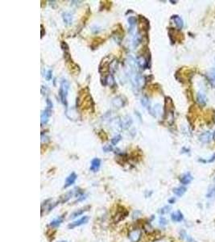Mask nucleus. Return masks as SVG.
<instances>
[{"label":"nucleus","mask_w":215,"mask_h":242,"mask_svg":"<svg viewBox=\"0 0 215 242\" xmlns=\"http://www.w3.org/2000/svg\"><path fill=\"white\" fill-rule=\"evenodd\" d=\"M69 89V83L65 79H63L60 86V91H59V95L61 98V101L65 106H67V95Z\"/></svg>","instance_id":"nucleus-1"},{"label":"nucleus","mask_w":215,"mask_h":242,"mask_svg":"<svg viewBox=\"0 0 215 242\" xmlns=\"http://www.w3.org/2000/svg\"><path fill=\"white\" fill-rule=\"evenodd\" d=\"M46 103H47V107L44 111L42 114H41V124H46L49 121V117L52 116V110H53V102L52 101L47 98L46 100Z\"/></svg>","instance_id":"nucleus-2"},{"label":"nucleus","mask_w":215,"mask_h":242,"mask_svg":"<svg viewBox=\"0 0 215 242\" xmlns=\"http://www.w3.org/2000/svg\"><path fill=\"white\" fill-rule=\"evenodd\" d=\"M88 221H89V217L85 216H82V218L77 220V221H73V222L70 223V224L68 225V228H69V229H73V228H77V227L86 225V224L88 223Z\"/></svg>","instance_id":"nucleus-3"},{"label":"nucleus","mask_w":215,"mask_h":242,"mask_svg":"<svg viewBox=\"0 0 215 242\" xmlns=\"http://www.w3.org/2000/svg\"><path fill=\"white\" fill-rule=\"evenodd\" d=\"M141 232L139 229H135L130 232L129 233V239L131 242H138L141 238Z\"/></svg>","instance_id":"nucleus-4"},{"label":"nucleus","mask_w":215,"mask_h":242,"mask_svg":"<svg viewBox=\"0 0 215 242\" xmlns=\"http://www.w3.org/2000/svg\"><path fill=\"white\" fill-rule=\"evenodd\" d=\"M77 174L74 172L71 173L66 178L65 185H64V188H68V187H69L70 186H72V184H74L77 180Z\"/></svg>","instance_id":"nucleus-5"},{"label":"nucleus","mask_w":215,"mask_h":242,"mask_svg":"<svg viewBox=\"0 0 215 242\" xmlns=\"http://www.w3.org/2000/svg\"><path fill=\"white\" fill-rule=\"evenodd\" d=\"M131 124H132V119L130 116L123 117L122 120H120V126L123 129H127V128H129L131 125Z\"/></svg>","instance_id":"nucleus-6"},{"label":"nucleus","mask_w":215,"mask_h":242,"mask_svg":"<svg viewBox=\"0 0 215 242\" xmlns=\"http://www.w3.org/2000/svg\"><path fill=\"white\" fill-rule=\"evenodd\" d=\"M127 216H128V211L126 209L122 208L121 211L116 213L115 216V222H119V221L124 220Z\"/></svg>","instance_id":"nucleus-7"},{"label":"nucleus","mask_w":215,"mask_h":242,"mask_svg":"<svg viewBox=\"0 0 215 242\" xmlns=\"http://www.w3.org/2000/svg\"><path fill=\"white\" fill-rule=\"evenodd\" d=\"M193 179H194V178H193V176H192L191 173H184V174H183L181 177H180V183H181V184H183L184 186H185V185H188V184H189V183H191L192 181H193Z\"/></svg>","instance_id":"nucleus-8"},{"label":"nucleus","mask_w":215,"mask_h":242,"mask_svg":"<svg viewBox=\"0 0 215 242\" xmlns=\"http://www.w3.org/2000/svg\"><path fill=\"white\" fill-rule=\"evenodd\" d=\"M100 166H101V160L98 158H94L91 161L90 169L92 172H97L99 170Z\"/></svg>","instance_id":"nucleus-9"},{"label":"nucleus","mask_w":215,"mask_h":242,"mask_svg":"<svg viewBox=\"0 0 215 242\" xmlns=\"http://www.w3.org/2000/svg\"><path fill=\"white\" fill-rule=\"evenodd\" d=\"M171 219L174 222H181L184 220V216H183L180 211H176L171 215Z\"/></svg>","instance_id":"nucleus-10"},{"label":"nucleus","mask_w":215,"mask_h":242,"mask_svg":"<svg viewBox=\"0 0 215 242\" xmlns=\"http://www.w3.org/2000/svg\"><path fill=\"white\" fill-rule=\"evenodd\" d=\"M171 19H172V20H173L174 24H176V28H177L178 29H181V28H183L184 22H183V20H182L180 16H177V15H174V16H172V17H171Z\"/></svg>","instance_id":"nucleus-11"},{"label":"nucleus","mask_w":215,"mask_h":242,"mask_svg":"<svg viewBox=\"0 0 215 242\" xmlns=\"http://www.w3.org/2000/svg\"><path fill=\"white\" fill-rule=\"evenodd\" d=\"M90 208V206H86V207H82V208L76 211H74V212H72V214H71L70 219H74L77 216H82V215L83 214L84 212H86V211H88L89 209Z\"/></svg>","instance_id":"nucleus-12"},{"label":"nucleus","mask_w":215,"mask_h":242,"mask_svg":"<svg viewBox=\"0 0 215 242\" xmlns=\"http://www.w3.org/2000/svg\"><path fill=\"white\" fill-rule=\"evenodd\" d=\"M197 100H198V102L200 105L204 106L207 102V98L203 92H198V95H197Z\"/></svg>","instance_id":"nucleus-13"},{"label":"nucleus","mask_w":215,"mask_h":242,"mask_svg":"<svg viewBox=\"0 0 215 242\" xmlns=\"http://www.w3.org/2000/svg\"><path fill=\"white\" fill-rule=\"evenodd\" d=\"M62 18L65 24H67V25H71V24H72V16L71 13H69V12H65V13H63Z\"/></svg>","instance_id":"nucleus-14"},{"label":"nucleus","mask_w":215,"mask_h":242,"mask_svg":"<svg viewBox=\"0 0 215 242\" xmlns=\"http://www.w3.org/2000/svg\"><path fill=\"white\" fill-rule=\"evenodd\" d=\"M200 140L202 143H209L211 139V133L209 132H205L200 136Z\"/></svg>","instance_id":"nucleus-15"},{"label":"nucleus","mask_w":215,"mask_h":242,"mask_svg":"<svg viewBox=\"0 0 215 242\" xmlns=\"http://www.w3.org/2000/svg\"><path fill=\"white\" fill-rule=\"evenodd\" d=\"M112 103L115 107H122L124 106V102H123V98L121 97H116V98H114V100L112 101Z\"/></svg>","instance_id":"nucleus-16"},{"label":"nucleus","mask_w":215,"mask_h":242,"mask_svg":"<svg viewBox=\"0 0 215 242\" xmlns=\"http://www.w3.org/2000/svg\"><path fill=\"white\" fill-rule=\"evenodd\" d=\"M186 192V188L185 187H179L174 188L173 189V193L176 195V196L181 197L182 195H184V194Z\"/></svg>","instance_id":"nucleus-17"},{"label":"nucleus","mask_w":215,"mask_h":242,"mask_svg":"<svg viewBox=\"0 0 215 242\" xmlns=\"http://www.w3.org/2000/svg\"><path fill=\"white\" fill-rule=\"evenodd\" d=\"M63 221H64V218H63V216L58 217V218L53 220V221H52L51 223H50V226L53 227V228H57V227H59L60 225H61V224H62Z\"/></svg>","instance_id":"nucleus-18"},{"label":"nucleus","mask_w":215,"mask_h":242,"mask_svg":"<svg viewBox=\"0 0 215 242\" xmlns=\"http://www.w3.org/2000/svg\"><path fill=\"white\" fill-rule=\"evenodd\" d=\"M72 195H73V191H69V192H67L65 195H62V196L60 198V202H61V203H65V202H67V201L69 200V199L72 198Z\"/></svg>","instance_id":"nucleus-19"},{"label":"nucleus","mask_w":215,"mask_h":242,"mask_svg":"<svg viewBox=\"0 0 215 242\" xmlns=\"http://www.w3.org/2000/svg\"><path fill=\"white\" fill-rule=\"evenodd\" d=\"M136 62H137V63H138V65H139V66L143 67V68H145V67H147V65H148L147 60L145 59V58L143 57H138V58H137V60H136Z\"/></svg>","instance_id":"nucleus-20"},{"label":"nucleus","mask_w":215,"mask_h":242,"mask_svg":"<svg viewBox=\"0 0 215 242\" xmlns=\"http://www.w3.org/2000/svg\"><path fill=\"white\" fill-rule=\"evenodd\" d=\"M206 197H207L208 199H213V198H215V186H213V187L209 188V190L207 192V195H206Z\"/></svg>","instance_id":"nucleus-21"},{"label":"nucleus","mask_w":215,"mask_h":242,"mask_svg":"<svg viewBox=\"0 0 215 242\" xmlns=\"http://www.w3.org/2000/svg\"><path fill=\"white\" fill-rule=\"evenodd\" d=\"M141 40H142V39H141V36L139 35V34H136V35L135 36V37H134V40H133L134 47H137V46L139 45V44L141 43Z\"/></svg>","instance_id":"nucleus-22"},{"label":"nucleus","mask_w":215,"mask_h":242,"mask_svg":"<svg viewBox=\"0 0 215 242\" xmlns=\"http://www.w3.org/2000/svg\"><path fill=\"white\" fill-rule=\"evenodd\" d=\"M136 18L135 17V16H130L129 18H128V23H129L130 26H131V28H133L134 26L136 24Z\"/></svg>","instance_id":"nucleus-23"},{"label":"nucleus","mask_w":215,"mask_h":242,"mask_svg":"<svg viewBox=\"0 0 215 242\" xmlns=\"http://www.w3.org/2000/svg\"><path fill=\"white\" fill-rule=\"evenodd\" d=\"M141 103L144 107L148 109L149 108V101L148 98H146V97H143V98H141Z\"/></svg>","instance_id":"nucleus-24"},{"label":"nucleus","mask_w":215,"mask_h":242,"mask_svg":"<svg viewBox=\"0 0 215 242\" xmlns=\"http://www.w3.org/2000/svg\"><path fill=\"white\" fill-rule=\"evenodd\" d=\"M121 138L122 137H121V136H120V135H118V136H115V137H114L113 139H112V140H111L112 145H117L118 143H119V142L120 140H121Z\"/></svg>","instance_id":"nucleus-25"},{"label":"nucleus","mask_w":215,"mask_h":242,"mask_svg":"<svg viewBox=\"0 0 215 242\" xmlns=\"http://www.w3.org/2000/svg\"><path fill=\"white\" fill-rule=\"evenodd\" d=\"M52 77H53V71L50 69V70H49L47 72V74L45 75V78H46V79H47L48 81H49L51 80Z\"/></svg>","instance_id":"nucleus-26"},{"label":"nucleus","mask_w":215,"mask_h":242,"mask_svg":"<svg viewBox=\"0 0 215 242\" xmlns=\"http://www.w3.org/2000/svg\"><path fill=\"white\" fill-rule=\"evenodd\" d=\"M169 209H170V207H168V206H166V207H163L162 209H161V211H160V213H161V214H165V213H168V211H169Z\"/></svg>","instance_id":"nucleus-27"},{"label":"nucleus","mask_w":215,"mask_h":242,"mask_svg":"<svg viewBox=\"0 0 215 242\" xmlns=\"http://www.w3.org/2000/svg\"><path fill=\"white\" fill-rule=\"evenodd\" d=\"M102 149L104 150V151L106 152V153H107V152H110V151H112V146L111 145H106V146H104L103 148H102Z\"/></svg>","instance_id":"nucleus-28"},{"label":"nucleus","mask_w":215,"mask_h":242,"mask_svg":"<svg viewBox=\"0 0 215 242\" xmlns=\"http://www.w3.org/2000/svg\"><path fill=\"white\" fill-rule=\"evenodd\" d=\"M160 224H161V225H167L166 219L164 218V217H161V218L160 219Z\"/></svg>","instance_id":"nucleus-29"},{"label":"nucleus","mask_w":215,"mask_h":242,"mask_svg":"<svg viewBox=\"0 0 215 242\" xmlns=\"http://www.w3.org/2000/svg\"><path fill=\"white\" fill-rule=\"evenodd\" d=\"M210 77H211L212 79H215V69H213L211 71H210Z\"/></svg>","instance_id":"nucleus-30"},{"label":"nucleus","mask_w":215,"mask_h":242,"mask_svg":"<svg viewBox=\"0 0 215 242\" xmlns=\"http://www.w3.org/2000/svg\"><path fill=\"white\" fill-rule=\"evenodd\" d=\"M175 201H176V199H175L174 198H172V199H170L169 200H168V203H171V204H172V203H175Z\"/></svg>","instance_id":"nucleus-31"},{"label":"nucleus","mask_w":215,"mask_h":242,"mask_svg":"<svg viewBox=\"0 0 215 242\" xmlns=\"http://www.w3.org/2000/svg\"><path fill=\"white\" fill-rule=\"evenodd\" d=\"M213 140H215V131L213 132Z\"/></svg>","instance_id":"nucleus-32"},{"label":"nucleus","mask_w":215,"mask_h":242,"mask_svg":"<svg viewBox=\"0 0 215 242\" xmlns=\"http://www.w3.org/2000/svg\"><path fill=\"white\" fill-rule=\"evenodd\" d=\"M61 242H67V241H61Z\"/></svg>","instance_id":"nucleus-33"}]
</instances>
